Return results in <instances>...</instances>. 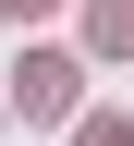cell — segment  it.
Returning <instances> with one entry per match:
<instances>
[{"label":"cell","instance_id":"6da1fadb","mask_svg":"<svg viewBox=\"0 0 134 146\" xmlns=\"http://www.w3.org/2000/svg\"><path fill=\"white\" fill-rule=\"evenodd\" d=\"M73 98H85V61H73V49H25V73H12V122H73Z\"/></svg>","mask_w":134,"mask_h":146},{"label":"cell","instance_id":"277c9868","mask_svg":"<svg viewBox=\"0 0 134 146\" xmlns=\"http://www.w3.org/2000/svg\"><path fill=\"white\" fill-rule=\"evenodd\" d=\"M0 12H12V25H25V12H49V0H0Z\"/></svg>","mask_w":134,"mask_h":146},{"label":"cell","instance_id":"3957f363","mask_svg":"<svg viewBox=\"0 0 134 146\" xmlns=\"http://www.w3.org/2000/svg\"><path fill=\"white\" fill-rule=\"evenodd\" d=\"M73 146H134V122H110V110H85V122H73Z\"/></svg>","mask_w":134,"mask_h":146},{"label":"cell","instance_id":"7a4b0ae2","mask_svg":"<svg viewBox=\"0 0 134 146\" xmlns=\"http://www.w3.org/2000/svg\"><path fill=\"white\" fill-rule=\"evenodd\" d=\"M85 49H98V61H134V0H98V12H85Z\"/></svg>","mask_w":134,"mask_h":146}]
</instances>
